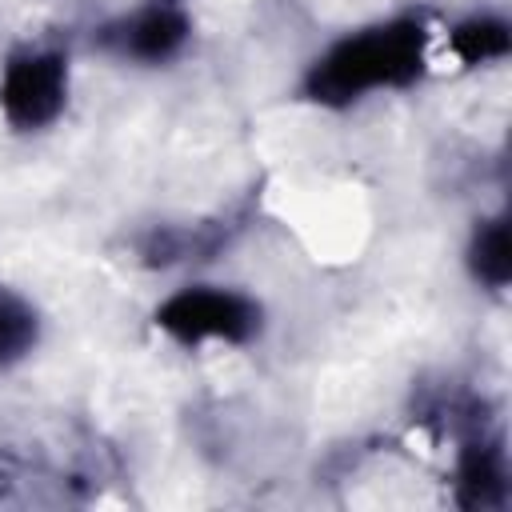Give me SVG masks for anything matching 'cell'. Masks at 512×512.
Returning a JSON list of instances; mask_svg holds the SVG:
<instances>
[{
    "label": "cell",
    "mask_w": 512,
    "mask_h": 512,
    "mask_svg": "<svg viewBox=\"0 0 512 512\" xmlns=\"http://www.w3.org/2000/svg\"><path fill=\"white\" fill-rule=\"evenodd\" d=\"M428 68V24L412 12L364 24L332 40L304 72V100L352 108L376 92L412 88Z\"/></svg>",
    "instance_id": "6da1fadb"
},
{
    "label": "cell",
    "mask_w": 512,
    "mask_h": 512,
    "mask_svg": "<svg viewBox=\"0 0 512 512\" xmlns=\"http://www.w3.org/2000/svg\"><path fill=\"white\" fill-rule=\"evenodd\" d=\"M152 320L168 340L184 348H204V344L240 348L260 336L264 308L232 284H184L156 304Z\"/></svg>",
    "instance_id": "7a4b0ae2"
},
{
    "label": "cell",
    "mask_w": 512,
    "mask_h": 512,
    "mask_svg": "<svg viewBox=\"0 0 512 512\" xmlns=\"http://www.w3.org/2000/svg\"><path fill=\"white\" fill-rule=\"evenodd\" d=\"M68 104V56L60 48H20L0 68V112L16 132H40Z\"/></svg>",
    "instance_id": "3957f363"
},
{
    "label": "cell",
    "mask_w": 512,
    "mask_h": 512,
    "mask_svg": "<svg viewBox=\"0 0 512 512\" xmlns=\"http://www.w3.org/2000/svg\"><path fill=\"white\" fill-rule=\"evenodd\" d=\"M100 48L116 60L160 68L172 64L192 40V12L184 0H148L100 28Z\"/></svg>",
    "instance_id": "277c9868"
},
{
    "label": "cell",
    "mask_w": 512,
    "mask_h": 512,
    "mask_svg": "<svg viewBox=\"0 0 512 512\" xmlns=\"http://www.w3.org/2000/svg\"><path fill=\"white\" fill-rule=\"evenodd\" d=\"M456 488L464 508H496L508 492V464L496 440L472 436L456 460Z\"/></svg>",
    "instance_id": "5b68a950"
},
{
    "label": "cell",
    "mask_w": 512,
    "mask_h": 512,
    "mask_svg": "<svg viewBox=\"0 0 512 512\" xmlns=\"http://www.w3.org/2000/svg\"><path fill=\"white\" fill-rule=\"evenodd\" d=\"M448 52L464 64V68H484V64H496L512 52V32H508V20L492 16V12H476V16H464L460 24H452L448 32Z\"/></svg>",
    "instance_id": "8992f818"
},
{
    "label": "cell",
    "mask_w": 512,
    "mask_h": 512,
    "mask_svg": "<svg viewBox=\"0 0 512 512\" xmlns=\"http://www.w3.org/2000/svg\"><path fill=\"white\" fill-rule=\"evenodd\" d=\"M468 272L480 288L504 292L512 280V240H508V220H476L472 240H468Z\"/></svg>",
    "instance_id": "52a82bcc"
},
{
    "label": "cell",
    "mask_w": 512,
    "mask_h": 512,
    "mask_svg": "<svg viewBox=\"0 0 512 512\" xmlns=\"http://www.w3.org/2000/svg\"><path fill=\"white\" fill-rule=\"evenodd\" d=\"M40 340V316L36 308L0 284V368H12L20 364Z\"/></svg>",
    "instance_id": "ba28073f"
}]
</instances>
